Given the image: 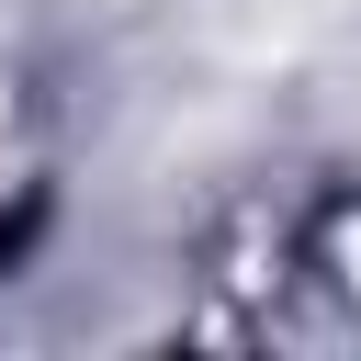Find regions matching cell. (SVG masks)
Returning <instances> with one entry per match:
<instances>
[{
	"mask_svg": "<svg viewBox=\"0 0 361 361\" xmlns=\"http://www.w3.org/2000/svg\"><path fill=\"white\" fill-rule=\"evenodd\" d=\"M23 158H34V90H23V68H0V192Z\"/></svg>",
	"mask_w": 361,
	"mask_h": 361,
	"instance_id": "cell-1",
	"label": "cell"
}]
</instances>
